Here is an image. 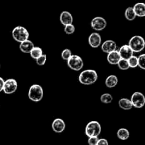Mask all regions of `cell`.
I'll list each match as a JSON object with an SVG mask.
<instances>
[{
  "instance_id": "obj_1",
  "label": "cell",
  "mask_w": 145,
  "mask_h": 145,
  "mask_svg": "<svg viewBox=\"0 0 145 145\" xmlns=\"http://www.w3.org/2000/svg\"><path fill=\"white\" fill-rule=\"evenodd\" d=\"M98 74L93 69H86L80 73L79 76V81L82 84L92 85L97 81Z\"/></svg>"
},
{
  "instance_id": "obj_2",
  "label": "cell",
  "mask_w": 145,
  "mask_h": 145,
  "mask_svg": "<svg viewBox=\"0 0 145 145\" xmlns=\"http://www.w3.org/2000/svg\"><path fill=\"white\" fill-rule=\"evenodd\" d=\"M43 89L39 84H33L30 87L28 90V98L32 101L38 103L43 98Z\"/></svg>"
},
{
  "instance_id": "obj_3",
  "label": "cell",
  "mask_w": 145,
  "mask_h": 145,
  "mask_svg": "<svg viewBox=\"0 0 145 145\" xmlns=\"http://www.w3.org/2000/svg\"><path fill=\"white\" fill-rule=\"evenodd\" d=\"M12 37L14 40L18 42H22L24 41L28 40L29 38V33L28 30L24 26L18 25L15 27L12 31Z\"/></svg>"
},
{
  "instance_id": "obj_4",
  "label": "cell",
  "mask_w": 145,
  "mask_h": 145,
  "mask_svg": "<svg viewBox=\"0 0 145 145\" xmlns=\"http://www.w3.org/2000/svg\"><path fill=\"white\" fill-rule=\"evenodd\" d=\"M101 133V125L96 120L89 122L85 128V134L88 137H99Z\"/></svg>"
},
{
  "instance_id": "obj_5",
  "label": "cell",
  "mask_w": 145,
  "mask_h": 145,
  "mask_svg": "<svg viewBox=\"0 0 145 145\" xmlns=\"http://www.w3.org/2000/svg\"><path fill=\"white\" fill-rule=\"evenodd\" d=\"M128 45L133 52H140L144 50L145 41L142 36L135 35L130 38Z\"/></svg>"
},
{
  "instance_id": "obj_6",
  "label": "cell",
  "mask_w": 145,
  "mask_h": 145,
  "mask_svg": "<svg viewBox=\"0 0 145 145\" xmlns=\"http://www.w3.org/2000/svg\"><path fill=\"white\" fill-rule=\"evenodd\" d=\"M67 65L71 69L74 71H79L83 68L84 61L80 56L72 55L67 61Z\"/></svg>"
},
{
  "instance_id": "obj_7",
  "label": "cell",
  "mask_w": 145,
  "mask_h": 145,
  "mask_svg": "<svg viewBox=\"0 0 145 145\" xmlns=\"http://www.w3.org/2000/svg\"><path fill=\"white\" fill-rule=\"evenodd\" d=\"M133 107L136 108H142L144 107L145 104V97L143 93L141 92H135L132 95L131 99H130Z\"/></svg>"
},
{
  "instance_id": "obj_8",
  "label": "cell",
  "mask_w": 145,
  "mask_h": 145,
  "mask_svg": "<svg viewBox=\"0 0 145 145\" xmlns=\"http://www.w3.org/2000/svg\"><path fill=\"white\" fill-rule=\"evenodd\" d=\"M91 26L95 31H103L107 26V21L103 17L96 16L91 21Z\"/></svg>"
},
{
  "instance_id": "obj_9",
  "label": "cell",
  "mask_w": 145,
  "mask_h": 145,
  "mask_svg": "<svg viewBox=\"0 0 145 145\" xmlns=\"http://www.w3.org/2000/svg\"><path fill=\"white\" fill-rule=\"evenodd\" d=\"M18 88V83L14 79H8L4 81L3 91L6 94H12Z\"/></svg>"
},
{
  "instance_id": "obj_10",
  "label": "cell",
  "mask_w": 145,
  "mask_h": 145,
  "mask_svg": "<svg viewBox=\"0 0 145 145\" xmlns=\"http://www.w3.org/2000/svg\"><path fill=\"white\" fill-rule=\"evenodd\" d=\"M101 36L98 33H92L89 36V44L93 48H97L101 45Z\"/></svg>"
},
{
  "instance_id": "obj_11",
  "label": "cell",
  "mask_w": 145,
  "mask_h": 145,
  "mask_svg": "<svg viewBox=\"0 0 145 145\" xmlns=\"http://www.w3.org/2000/svg\"><path fill=\"white\" fill-rule=\"evenodd\" d=\"M101 50L105 53H110L115 50H117V44L115 41L111 40H106L101 45Z\"/></svg>"
},
{
  "instance_id": "obj_12",
  "label": "cell",
  "mask_w": 145,
  "mask_h": 145,
  "mask_svg": "<svg viewBox=\"0 0 145 145\" xmlns=\"http://www.w3.org/2000/svg\"><path fill=\"white\" fill-rule=\"evenodd\" d=\"M66 124L65 121L61 118H56L52 123V129L55 133H61L65 130Z\"/></svg>"
},
{
  "instance_id": "obj_13",
  "label": "cell",
  "mask_w": 145,
  "mask_h": 145,
  "mask_svg": "<svg viewBox=\"0 0 145 145\" xmlns=\"http://www.w3.org/2000/svg\"><path fill=\"white\" fill-rule=\"evenodd\" d=\"M118 51L121 59H126V60H127L132 56H133V53H134L128 45H123V46L120 47L119 50Z\"/></svg>"
},
{
  "instance_id": "obj_14",
  "label": "cell",
  "mask_w": 145,
  "mask_h": 145,
  "mask_svg": "<svg viewBox=\"0 0 145 145\" xmlns=\"http://www.w3.org/2000/svg\"><path fill=\"white\" fill-rule=\"evenodd\" d=\"M59 21H60L61 24L64 25L72 24V23H73V16L69 11H64L60 14Z\"/></svg>"
},
{
  "instance_id": "obj_15",
  "label": "cell",
  "mask_w": 145,
  "mask_h": 145,
  "mask_svg": "<svg viewBox=\"0 0 145 145\" xmlns=\"http://www.w3.org/2000/svg\"><path fill=\"white\" fill-rule=\"evenodd\" d=\"M34 44L32 41L27 40L24 41V42H21L19 45V48L21 50V52H24V53H29L31 52L33 48H34Z\"/></svg>"
},
{
  "instance_id": "obj_16",
  "label": "cell",
  "mask_w": 145,
  "mask_h": 145,
  "mask_svg": "<svg viewBox=\"0 0 145 145\" xmlns=\"http://www.w3.org/2000/svg\"><path fill=\"white\" fill-rule=\"evenodd\" d=\"M120 59H121V57H120L118 50H115L113 52H111L108 54L107 60L108 63L110 64V65H117L118 62L120 61Z\"/></svg>"
},
{
  "instance_id": "obj_17",
  "label": "cell",
  "mask_w": 145,
  "mask_h": 145,
  "mask_svg": "<svg viewBox=\"0 0 145 145\" xmlns=\"http://www.w3.org/2000/svg\"><path fill=\"white\" fill-rule=\"evenodd\" d=\"M136 16L144 17L145 16V4L143 2L137 3L133 7Z\"/></svg>"
},
{
  "instance_id": "obj_18",
  "label": "cell",
  "mask_w": 145,
  "mask_h": 145,
  "mask_svg": "<svg viewBox=\"0 0 145 145\" xmlns=\"http://www.w3.org/2000/svg\"><path fill=\"white\" fill-rule=\"evenodd\" d=\"M118 83V79L117 76L116 75H110L106 78V81H105V84L108 88H114L117 86Z\"/></svg>"
},
{
  "instance_id": "obj_19",
  "label": "cell",
  "mask_w": 145,
  "mask_h": 145,
  "mask_svg": "<svg viewBox=\"0 0 145 145\" xmlns=\"http://www.w3.org/2000/svg\"><path fill=\"white\" fill-rule=\"evenodd\" d=\"M118 105H119V107H120V108L125 110H130V109H132L133 108L130 99H126V98L120 99L118 101Z\"/></svg>"
},
{
  "instance_id": "obj_20",
  "label": "cell",
  "mask_w": 145,
  "mask_h": 145,
  "mask_svg": "<svg viewBox=\"0 0 145 145\" xmlns=\"http://www.w3.org/2000/svg\"><path fill=\"white\" fill-rule=\"evenodd\" d=\"M117 136L120 140H126L130 137V132L126 128H120L118 130Z\"/></svg>"
},
{
  "instance_id": "obj_21",
  "label": "cell",
  "mask_w": 145,
  "mask_h": 145,
  "mask_svg": "<svg viewBox=\"0 0 145 145\" xmlns=\"http://www.w3.org/2000/svg\"><path fill=\"white\" fill-rule=\"evenodd\" d=\"M42 54H43V52H42V48H39V47H34L31 52H30V55L34 59H38Z\"/></svg>"
},
{
  "instance_id": "obj_22",
  "label": "cell",
  "mask_w": 145,
  "mask_h": 145,
  "mask_svg": "<svg viewBox=\"0 0 145 145\" xmlns=\"http://www.w3.org/2000/svg\"><path fill=\"white\" fill-rule=\"evenodd\" d=\"M125 16L126 19L130 21L135 19V18L137 16H136L135 14L134 11H133V7H130L126 8L125 11Z\"/></svg>"
},
{
  "instance_id": "obj_23",
  "label": "cell",
  "mask_w": 145,
  "mask_h": 145,
  "mask_svg": "<svg viewBox=\"0 0 145 145\" xmlns=\"http://www.w3.org/2000/svg\"><path fill=\"white\" fill-rule=\"evenodd\" d=\"M101 101L103 103H105V104H108V103H110L113 100V96H112L110 93H103L101 96Z\"/></svg>"
},
{
  "instance_id": "obj_24",
  "label": "cell",
  "mask_w": 145,
  "mask_h": 145,
  "mask_svg": "<svg viewBox=\"0 0 145 145\" xmlns=\"http://www.w3.org/2000/svg\"><path fill=\"white\" fill-rule=\"evenodd\" d=\"M117 65L119 69H121V70H127V69L130 68L127 60L124 59H120V61L118 62Z\"/></svg>"
},
{
  "instance_id": "obj_25",
  "label": "cell",
  "mask_w": 145,
  "mask_h": 145,
  "mask_svg": "<svg viewBox=\"0 0 145 145\" xmlns=\"http://www.w3.org/2000/svg\"><path fill=\"white\" fill-rule=\"evenodd\" d=\"M127 62L130 68H136L138 67V61H137V57L132 56L130 59H127Z\"/></svg>"
},
{
  "instance_id": "obj_26",
  "label": "cell",
  "mask_w": 145,
  "mask_h": 145,
  "mask_svg": "<svg viewBox=\"0 0 145 145\" xmlns=\"http://www.w3.org/2000/svg\"><path fill=\"white\" fill-rule=\"evenodd\" d=\"M64 31L67 35H72L75 32V27L73 24H69V25H65Z\"/></svg>"
},
{
  "instance_id": "obj_27",
  "label": "cell",
  "mask_w": 145,
  "mask_h": 145,
  "mask_svg": "<svg viewBox=\"0 0 145 145\" xmlns=\"http://www.w3.org/2000/svg\"><path fill=\"white\" fill-rule=\"evenodd\" d=\"M72 52H71L70 50L66 48V49H65L62 52L61 56H62V59H64V60H65V61H67L68 59L70 58V57L72 56Z\"/></svg>"
},
{
  "instance_id": "obj_28",
  "label": "cell",
  "mask_w": 145,
  "mask_h": 145,
  "mask_svg": "<svg viewBox=\"0 0 145 145\" xmlns=\"http://www.w3.org/2000/svg\"><path fill=\"white\" fill-rule=\"evenodd\" d=\"M138 67L142 69H145V54H142L137 57Z\"/></svg>"
},
{
  "instance_id": "obj_29",
  "label": "cell",
  "mask_w": 145,
  "mask_h": 145,
  "mask_svg": "<svg viewBox=\"0 0 145 145\" xmlns=\"http://www.w3.org/2000/svg\"><path fill=\"white\" fill-rule=\"evenodd\" d=\"M47 60V55L45 54H42L40 57L38 58V59H35V62H36V64L39 66H43L45 64Z\"/></svg>"
},
{
  "instance_id": "obj_30",
  "label": "cell",
  "mask_w": 145,
  "mask_h": 145,
  "mask_svg": "<svg viewBox=\"0 0 145 145\" xmlns=\"http://www.w3.org/2000/svg\"><path fill=\"white\" fill-rule=\"evenodd\" d=\"M98 141H99V137H89L88 144H89V145H96Z\"/></svg>"
},
{
  "instance_id": "obj_31",
  "label": "cell",
  "mask_w": 145,
  "mask_h": 145,
  "mask_svg": "<svg viewBox=\"0 0 145 145\" xmlns=\"http://www.w3.org/2000/svg\"><path fill=\"white\" fill-rule=\"evenodd\" d=\"M96 145H108V142L106 139H99V141Z\"/></svg>"
},
{
  "instance_id": "obj_32",
  "label": "cell",
  "mask_w": 145,
  "mask_h": 145,
  "mask_svg": "<svg viewBox=\"0 0 145 145\" xmlns=\"http://www.w3.org/2000/svg\"><path fill=\"white\" fill-rule=\"evenodd\" d=\"M4 80L2 77H0V92L3 91V88H4Z\"/></svg>"
},
{
  "instance_id": "obj_33",
  "label": "cell",
  "mask_w": 145,
  "mask_h": 145,
  "mask_svg": "<svg viewBox=\"0 0 145 145\" xmlns=\"http://www.w3.org/2000/svg\"><path fill=\"white\" fill-rule=\"evenodd\" d=\"M0 67H1V65H0Z\"/></svg>"
}]
</instances>
